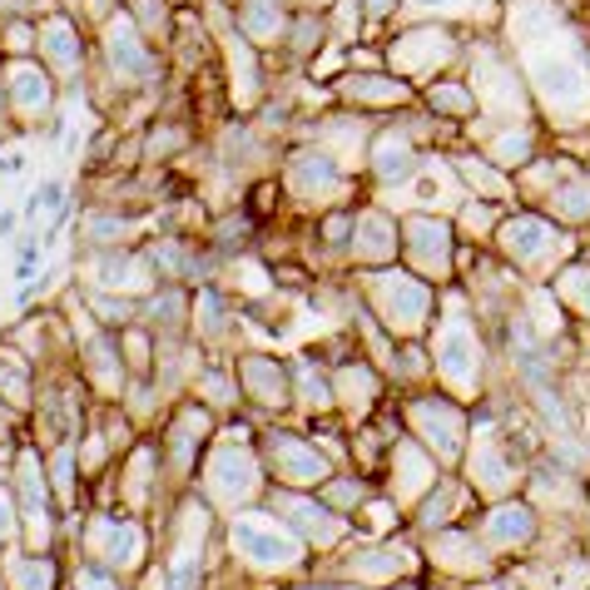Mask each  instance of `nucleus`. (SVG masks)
I'll use <instances>...</instances> for the list:
<instances>
[{
    "label": "nucleus",
    "instance_id": "obj_1",
    "mask_svg": "<svg viewBox=\"0 0 590 590\" xmlns=\"http://www.w3.org/2000/svg\"><path fill=\"white\" fill-rule=\"evenodd\" d=\"M5 585L10 590H55V566L50 561H20Z\"/></svg>",
    "mask_w": 590,
    "mask_h": 590
},
{
    "label": "nucleus",
    "instance_id": "obj_2",
    "mask_svg": "<svg viewBox=\"0 0 590 590\" xmlns=\"http://www.w3.org/2000/svg\"><path fill=\"white\" fill-rule=\"evenodd\" d=\"M15 228H20V214H15V208H5V214H0V238H10Z\"/></svg>",
    "mask_w": 590,
    "mask_h": 590
}]
</instances>
